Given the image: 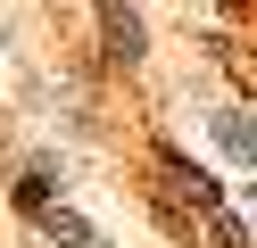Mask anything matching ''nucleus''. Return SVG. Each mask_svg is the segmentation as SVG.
<instances>
[{"label": "nucleus", "instance_id": "1", "mask_svg": "<svg viewBox=\"0 0 257 248\" xmlns=\"http://www.w3.org/2000/svg\"><path fill=\"white\" fill-rule=\"evenodd\" d=\"M100 33H108V58H124V66L141 58V17L124 0H100Z\"/></svg>", "mask_w": 257, "mask_h": 248}, {"label": "nucleus", "instance_id": "3", "mask_svg": "<svg viewBox=\"0 0 257 248\" xmlns=\"http://www.w3.org/2000/svg\"><path fill=\"white\" fill-rule=\"evenodd\" d=\"M34 223H42V240H67V248H91V223H83V215H67L58 198H50V207L34 215Z\"/></svg>", "mask_w": 257, "mask_h": 248}, {"label": "nucleus", "instance_id": "4", "mask_svg": "<svg viewBox=\"0 0 257 248\" xmlns=\"http://www.w3.org/2000/svg\"><path fill=\"white\" fill-rule=\"evenodd\" d=\"M17 207H25V215L50 207V174H42V165H25V174H17Z\"/></svg>", "mask_w": 257, "mask_h": 248}, {"label": "nucleus", "instance_id": "2", "mask_svg": "<svg viewBox=\"0 0 257 248\" xmlns=\"http://www.w3.org/2000/svg\"><path fill=\"white\" fill-rule=\"evenodd\" d=\"M216 141H224V157H232V165L257 157V132H249V116H240V108H216Z\"/></svg>", "mask_w": 257, "mask_h": 248}]
</instances>
